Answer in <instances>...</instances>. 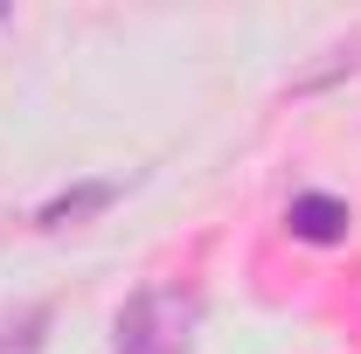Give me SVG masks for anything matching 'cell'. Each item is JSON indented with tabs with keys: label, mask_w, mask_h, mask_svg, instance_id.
Listing matches in <instances>:
<instances>
[{
	"label": "cell",
	"mask_w": 361,
	"mask_h": 354,
	"mask_svg": "<svg viewBox=\"0 0 361 354\" xmlns=\"http://www.w3.org/2000/svg\"><path fill=\"white\" fill-rule=\"evenodd\" d=\"M42 334H49V306H28L21 319L0 326V354H42Z\"/></svg>",
	"instance_id": "obj_4"
},
{
	"label": "cell",
	"mask_w": 361,
	"mask_h": 354,
	"mask_svg": "<svg viewBox=\"0 0 361 354\" xmlns=\"http://www.w3.org/2000/svg\"><path fill=\"white\" fill-rule=\"evenodd\" d=\"M188 326V312H180V299H167V292H139L133 306L118 312V354H180V334Z\"/></svg>",
	"instance_id": "obj_1"
},
{
	"label": "cell",
	"mask_w": 361,
	"mask_h": 354,
	"mask_svg": "<svg viewBox=\"0 0 361 354\" xmlns=\"http://www.w3.org/2000/svg\"><path fill=\"white\" fill-rule=\"evenodd\" d=\"M285 229H292L299 243H341V236H348V202H341V195H292Z\"/></svg>",
	"instance_id": "obj_2"
},
{
	"label": "cell",
	"mask_w": 361,
	"mask_h": 354,
	"mask_svg": "<svg viewBox=\"0 0 361 354\" xmlns=\"http://www.w3.org/2000/svg\"><path fill=\"white\" fill-rule=\"evenodd\" d=\"M111 202H118V181H84V188L42 202V209H35V229H70V222L97 216V209H111Z\"/></svg>",
	"instance_id": "obj_3"
}]
</instances>
